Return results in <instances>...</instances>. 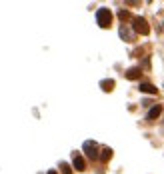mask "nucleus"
Here are the masks:
<instances>
[{"instance_id": "nucleus-4", "label": "nucleus", "mask_w": 164, "mask_h": 174, "mask_svg": "<svg viewBox=\"0 0 164 174\" xmlns=\"http://www.w3.org/2000/svg\"><path fill=\"white\" fill-rule=\"evenodd\" d=\"M72 162H74V168H76L78 172H84V170H86L84 158H82V156L78 154V152H74V154H72Z\"/></svg>"}, {"instance_id": "nucleus-8", "label": "nucleus", "mask_w": 164, "mask_h": 174, "mask_svg": "<svg viewBox=\"0 0 164 174\" xmlns=\"http://www.w3.org/2000/svg\"><path fill=\"white\" fill-rule=\"evenodd\" d=\"M120 36H122L124 40H128V42H130V40H132V38H134V36H132V32H130V30H128V28H126V26H124V24L120 26Z\"/></svg>"}, {"instance_id": "nucleus-11", "label": "nucleus", "mask_w": 164, "mask_h": 174, "mask_svg": "<svg viewBox=\"0 0 164 174\" xmlns=\"http://www.w3.org/2000/svg\"><path fill=\"white\" fill-rule=\"evenodd\" d=\"M118 16H120V20H128V18H130V12H126V10H120Z\"/></svg>"}, {"instance_id": "nucleus-2", "label": "nucleus", "mask_w": 164, "mask_h": 174, "mask_svg": "<svg viewBox=\"0 0 164 174\" xmlns=\"http://www.w3.org/2000/svg\"><path fill=\"white\" fill-rule=\"evenodd\" d=\"M132 28H134V32H138V34H148V32H150L148 22H146L142 16H136V18H132Z\"/></svg>"}, {"instance_id": "nucleus-5", "label": "nucleus", "mask_w": 164, "mask_h": 174, "mask_svg": "<svg viewBox=\"0 0 164 174\" xmlns=\"http://www.w3.org/2000/svg\"><path fill=\"white\" fill-rule=\"evenodd\" d=\"M140 76H142V70L140 68H130L128 72H126V78L128 80H138Z\"/></svg>"}, {"instance_id": "nucleus-12", "label": "nucleus", "mask_w": 164, "mask_h": 174, "mask_svg": "<svg viewBox=\"0 0 164 174\" xmlns=\"http://www.w3.org/2000/svg\"><path fill=\"white\" fill-rule=\"evenodd\" d=\"M60 168H62V172H64V174H70V166L66 164V162H62V164H60Z\"/></svg>"}, {"instance_id": "nucleus-6", "label": "nucleus", "mask_w": 164, "mask_h": 174, "mask_svg": "<svg viewBox=\"0 0 164 174\" xmlns=\"http://www.w3.org/2000/svg\"><path fill=\"white\" fill-rule=\"evenodd\" d=\"M160 112H162V106L156 104L154 108H150V112H148V116H146V118H148V120H154V118L160 116Z\"/></svg>"}, {"instance_id": "nucleus-10", "label": "nucleus", "mask_w": 164, "mask_h": 174, "mask_svg": "<svg viewBox=\"0 0 164 174\" xmlns=\"http://www.w3.org/2000/svg\"><path fill=\"white\" fill-rule=\"evenodd\" d=\"M110 156H112V150L110 148H104V150H102V154H100V158L106 162V160H110Z\"/></svg>"}, {"instance_id": "nucleus-3", "label": "nucleus", "mask_w": 164, "mask_h": 174, "mask_svg": "<svg viewBox=\"0 0 164 174\" xmlns=\"http://www.w3.org/2000/svg\"><path fill=\"white\" fill-rule=\"evenodd\" d=\"M84 154L88 156L90 160L98 158V144L92 142V140H86V142H84Z\"/></svg>"}, {"instance_id": "nucleus-1", "label": "nucleus", "mask_w": 164, "mask_h": 174, "mask_svg": "<svg viewBox=\"0 0 164 174\" xmlns=\"http://www.w3.org/2000/svg\"><path fill=\"white\" fill-rule=\"evenodd\" d=\"M96 20H98V26H102V28H108L112 22V12L108 8H100L96 12Z\"/></svg>"}, {"instance_id": "nucleus-13", "label": "nucleus", "mask_w": 164, "mask_h": 174, "mask_svg": "<svg viewBox=\"0 0 164 174\" xmlns=\"http://www.w3.org/2000/svg\"><path fill=\"white\" fill-rule=\"evenodd\" d=\"M48 174H58V172H56V170H50V172H48Z\"/></svg>"}, {"instance_id": "nucleus-9", "label": "nucleus", "mask_w": 164, "mask_h": 174, "mask_svg": "<svg viewBox=\"0 0 164 174\" xmlns=\"http://www.w3.org/2000/svg\"><path fill=\"white\" fill-rule=\"evenodd\" d=\"M100 86H102V90L110 92V90L114 88V80H102V82H100Z\"/></svg>"}, {"instance_id": "nucleus-7", "label": "nucleus", "mask_w": 164, "mask_h": 174, "mask_svg": "<svg viewBox=\"0 0 164 174\" xmlns=\"http://www.w3.org/2000/svg\"><path fill=\"white\" fill-rule=\"evenodd\" d=\"M140 92H146V94H156V86H152L148 82H142L140 84Z\"/></svg>"}]
</instances>
